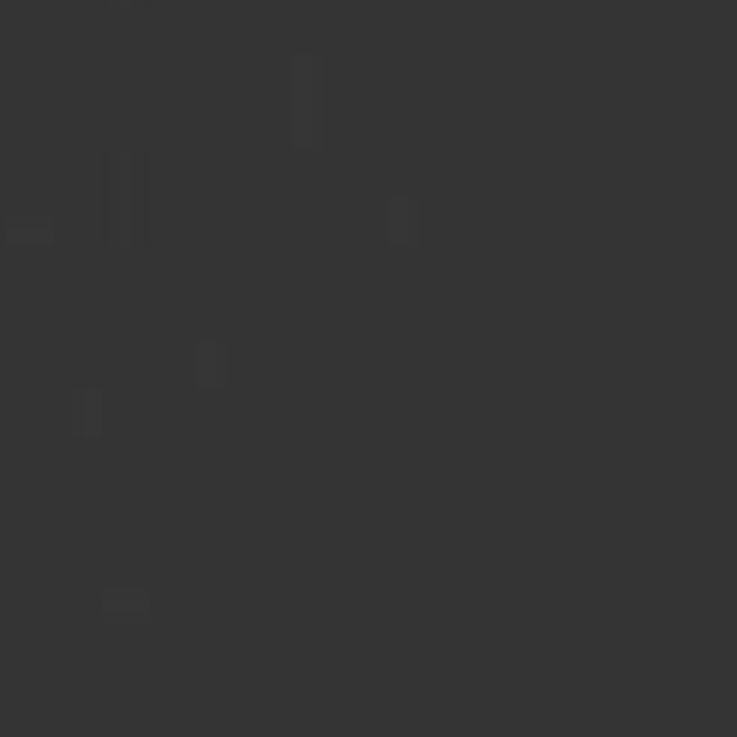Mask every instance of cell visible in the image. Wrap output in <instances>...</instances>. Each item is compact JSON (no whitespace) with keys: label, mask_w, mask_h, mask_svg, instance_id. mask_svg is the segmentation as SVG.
I'll return each mask as SVG.
<instances>
[{"label":"cell","mask_w":737,"mask_h":737,"mask_svg":"<svg viewBox=\"0 0 737 737\" xmlns=\"http://www.w3.org/2000/svg\"><path fill=\"white\" fill-rule=\"evenodd\" d=\"M72 432H78V438H102V396H78V408H72Z\"/></svg>","instance_id":"obj_1"},{"label":"cell","mask_w":737,"mask_h":737,"mask_svg":"<svg viewBox=\"0 0 737 737\" xmlns=\"http://www.w3.org/2000/svg\"><path fill=\"white\" fill-rule=\"evenodd\" d=\"M204 384H222V360H216V348H204Z\"/></svg>","instance_id":"obj_3"},{"label":"cell","mask_w":737,"mask_h":737,"mask_svg":"<svg viewBox=\"0 0 737 737\" xmlns=\"http://www.w3.org/2000/svg\"><path fill=\"white\" fill-rule=\"evenodd\" d=\"M102 612H108V618H144L150 600H144V594H102Z\"/></svg>","instance_id":"obj_2"}]
</instances>
